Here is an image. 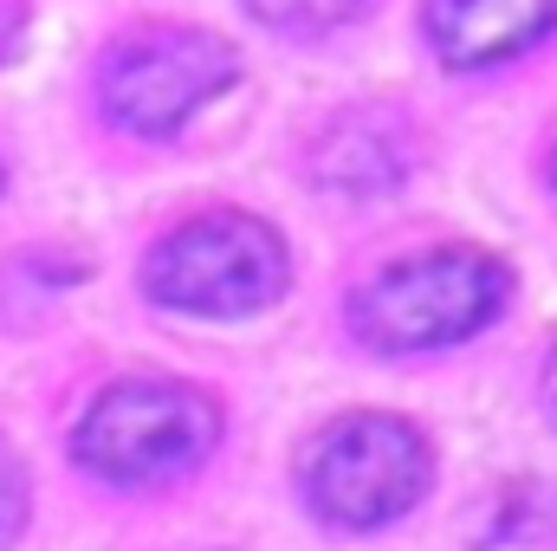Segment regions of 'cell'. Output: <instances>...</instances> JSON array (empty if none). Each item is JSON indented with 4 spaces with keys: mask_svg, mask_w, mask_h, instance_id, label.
Returning <instances> with one entry per match:
<instances>
[{
    "mask_svg": "<svg viewBox=\"0 0 557 551\" xmlns=\"http://www.w3.org/2000/svg\"><path fill=\"white\" fill-rule=\"evenodd\" d=\"M512 298V273L506 260L480 254V247H441V254H416L370 285H357L350 298V331L370 351H441L460 344L473 331H486Z\"/></svg>",
    "mask_w": 557,
    "mask_h": 551,
    "instance_id": "obj_1",
    "label": "cell"
},
{
    "mask_svg": "<svg viewBox=\"0 0 557 551\" xmlns=\"http://www.w3.org/2000/svg\"><path fill=\"white\" fill-rule=\"evenodd\" d=\"M214 434H221V409L201 390L137 377V383L104 390L85 409L72 454L85 474L111 487H169L214 454Z\"/></svg>",
    "mask_w": 557,
    "mask_h": 551,
    "instance_id": "obj_2",
    "label": "cell"
},
{
    "mask_svg": "<svg viewBox=\"0 0 557 551\" xmlns=\"http://www.w3.org/2000/svg\"><path fill=\"white\" fill-rule=\"evenodd\" d=\"M428 474H434V461H428L421 428L383 409H357L331 421L298 461V487H305L311 513L344 532H376V526L403 519L428 493Z\"/></svg>",
    "mask_w": 557,
    "mask_h": 551,
    "instance_id": "obj_3",
    "label": "cell"
},
{
    "mask_svg": "<svg viewBox=\"0 0 557 551\" xmlns=\"http://www.w3.org/2000/svg\"><path fill=\"white\" fill-rule=\"evenodd\" d=\"M285 247L267 221L253 215H208L175 234H162L143 260V292L162 311L188 318H247L267 311L285 292Z\"/></svg>",
    "mask_w": 557,
    "mask_h": 551,
    "instance_id": "obj_4",
    "label": "cell"
},
{
    "mask_svg": "<svg viewBox=\"0 0 557 551\" xmlns=\"http://www.w3.org/2000/svg\"><path fill=\"white\" fill-rule=\"evenodd\" d=\"M234 46L195 26H162V33H137L124 39L104 72H98V98L104 118L137 131V137H169L182 131L208 98H221L234 85Z\"/></svg>",
    "mask_w": 557,
    "mask_h": 551,
    "instance_id": "obj_5",
    "label": "cell"
},
{
    "mask_svg": "<svg viewBox=\"0 0 557 551\" xmlns=\"http://www.w3.org/2000/svg\"><path fill=\"white\" fill-rule=\"evenodd\" d=\"M557 26V0H428V39L454 72L506 65Z\"/></svg>",
    "mask_w": 557,
    "mask_h": 551,
    "instance_id": "obj_6",
    "label": "cell"
},
{
    "mask_svg": "<svg viewBox=\"0 0 557 551\" xmlns=\"http://www.w3.org/2000/svg\"><path fill=\"white\" fill-rule=\"evenodd\" d=\"M318 182L324 188H350V195H383L403 182V143L383 124H363V118H344L331 124L318 143Z\"/></svg>",
    "mask_w": 557,
    "mask_h": 551,
    "instance_id": "obj_7",
    "label": "cell"
},
{
    "mask_svg": "<svg viewBox=\"0 0 557 551\" xmlns=\"http://www.w3.org/2000/svg\"><path fill=\"white\" fill-rule=\"evenodd\" d=\"M260 26H273V33H298V39H311V33H331V26H344V20H357L370 0H240Z\"/></svg>",
    "mask_w": 557,
    "mask_h": 551,
    "instance_id": "obj_8",
    "label": "cell"
},
{
    "mask_svg": "<svg viewBox=\"0 0 557 551\" xmlns=\"http://www.w3.org/2000/svg\"><path fill=\"white\" fill-rule=\"evenodd\" d=\"M20 526H26V474H20V461L0 448V546L20 539Z\"/></svg>",
    "mask_w": 557,
    "mask_h": 551,
    "instance_id": "obj_9",
    "label": "cell"
},
{
    "mask_svg": "<svg viewBox=\"0 0 557 551\" xmlns=\"http://www.w3.org/2000/svg\"><path fill=\"white\" fill-rule=\"evenodd\" d=\"M20 39H26V7L20 0H0V65L20 52Z\"/></svg>",
    "mask_w": 557,
    "mask_h": 551,
    "instance_id": "obj_10",
    "label": "cell"
},
{
    "mask_svg": "<svg viewBox=\"0 0 557 551\" xmlns=\"http://www.w3.org/2000/svg\"><path fill=\"white\" fill-rule=\"evenodd\" d=\"M545 409H552V421H557V351H552V364H545Z\"/></svg>",
    "mask_w": 557,
    "mask_h": 551,
    "instance_id": "obj_11",
    "label": "cell"
}]
</instances>
